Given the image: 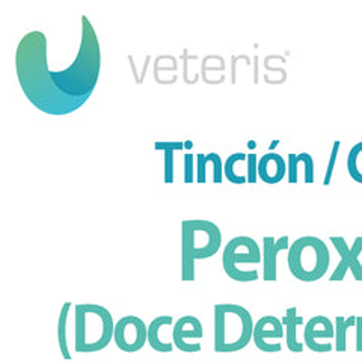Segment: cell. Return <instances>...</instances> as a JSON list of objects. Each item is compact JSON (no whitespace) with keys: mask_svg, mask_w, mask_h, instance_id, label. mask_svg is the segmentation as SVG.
<instances>
[{"mask_svg":"<svg viewBox=\"0 0 362 362\" xmlns=\"http://www.w3.org/2000/svg\"><path fill=\"white\" fill-rule=\"evenodd\" d=\"M16 71L23 94L33 107L53 117L81 109L93 95L101 71V49L97 32L82 16V38L73 64L53 71L47 62V37L32 30L23 37L16 52Z\"/></svg>","mask_w":362,"mask_h":362,"instance_id":"6da1fadb","label":"cell"},{"mask_svg":"<svg viewBox=\"0 0 362 362\" xmlns=\"http://www.w3.org/2000/svg\"><path fill=\"white\" fill-rule=\"evenodd\" d=\"M254 335V323L239 305L214 307V349L218 352H234L245 347Z\"/></svg>","mask_w":362,"mask_h":362,"instance_id":"7a4b0ae2","label":"cell"},{"mask_svg":"<svg viewBox=\"0 0 362 362\" xmlns=\"http://www.w3.org/2000/svg\"><path fill=\"white\" fill-rule=\"evenodd\" d=\"M222 242L221 230L209 221L183 222V276L195 278V259L209 258L218 252Z\"/></svg>","mask_w":362,"mask_h":362,"instance_id":"3957f363","label":"cell"},{"mask_svg":"<svg viewBox=\"0 0 362 362\" xmlns=\"http://www.w3.org/2000/svg\"><path fill=\"white\" fill-rule=\"evenodd\" d=\"M329 266V251L317 237H302L290 247L288 267L291 274L300 281L320 279Z\"/></svg>","mask_w":362,"mask_h":362,"instance_id":"277c9868","label":"cell"},{"mask_svg":"<svg viewBox=\"0 0 362 362\" xmlns=\"http://www.w3.org/2000/svg\"><path fill=\"white\" fill-rule=\"evenodd\" d=\"M76 314L77 347H103L110 339L113 331L110 314L95 305H78Z\"/></svg>","mask_w":362,"mask_h":362,"instance_id":"5b68a950","label":"cell"},{"mask_svg":"<svg viewBox=\"0 0 362 362\" xmlns=\"http://www.w3.org/2000/svg\"><path fill=\"white\" fill-rule=\"evenodd\" d=\"M262 254H259L258 245L255 240L249 237H235L228 245L225 246L223 251V269L226 275L235 281H255L252 276L243 274L240 264L242 263H259Z\"/></svg>","mask_w":362,"mask_h":362,"instance_id":"8992f818","label":"cell"},{"mask_svg":"<svg viewBox=\"0 0 362 362\" xmlns=\"http://www.w3.org/2000/svg\"><path fill=\"white\" fill-rule=\"evenodd\" d=\"M331 242L335 245L338 254L341 255V263L335 269L331 281H341L344 279L347 270L350 269L355 279L362 281V266L359 263V254L362 252V237H356V240L352 247H349L343 237H331Z\"/></svg>","mask_w":362,"mask_h":362,"instance_id":"52a82bcc","label":"cell"},{"mask_svg":"<svg viewBox=\"0 0 362 362\" xmlns=\"http://www.w3.org/2000/svg\"><path fill=\"white\" fill-rule=\"evenodd\" d=\"M145 326L139 319H136V317H126V319H122L115 327V338L118 346L127 350H134L141 347L145 341Z\"/></svg>","mask_w":362,"mask_h":362,"instance_id":"ba28073f","label":"cell"},{"mask_svg":"<svg viewBox=\"0 0 362 362\" xmlns=\"http://www.w3.org/2000/svg\"><path fill=\"white\" fill-rule=\"evenodd\" d=\"M284 335V331H282V325L276 319V317H263L257 322L254 326V339L257 346L264 350V352H276V349L269 343V339H275V338H282Z\"/></svg>","mask_w":362,"mask_h":362,"instance_id":"9c48e42d","label":"cell"},{"mask_svg":"<svg viewBox=\"0 0 362 362\" xmlns=\"http://www.w3.org/2000/svg\"><path fill=\"white\" fill-rule=\"evenodd\" d=\"M287 175V163L278 153H267L258 158V178L267 185H276Z\"/></svg>","mask_w":362,"mask_h":362,"instance_id":"30bf717a","label":"cell"},{"mask_svg":"<svg viewBox=\"0 0 362 362\" xmlns=\"http://www.w3.org/2000/svg\"><path fill=\"white\" fill-rule=\"evenodd\" d=\"M335 334L334 326L329 319H326L323 315H317L311 319L305 327V343L308 344L310 349L315 350V352H323V349L319 343V339H329Z\"/></svg>","mask_w":362,"mask_h":362,"instance_id":"8fae6325","label":"cell"},{"mask_svg":"<svg viewBox=\"0 0 362 362\" xmlns=\"http://www.w3.org/2000/svg\"><path fill=\"white\" fill-rule=\"evenodd\" d=\"M303 168L305 183H313L314 181V157L308 153L300 154H288L287 160V177L288 183L294 185L299 181V171Z\"/></svg>","mask_w":362,"mask_h":362,"instance_id":"7c38bea8","label":"cell"},{"mask_svg":"<svg viewBox=\"0 0 362 362\" xmlns=\"http://www.w3.org/2000/svg\"><path fill=\"white\" fill-rule=\"evenodd\" d=\"M207 168H211L214 183L221 185L223 178V163L218 153L197 154V183H206Z\"/></svg>","mask_w":362,"mask_h":362,"instance_id":"4fadbf2b","label":"cell"},{"mask_svg":"<svg viewBox=\"0 0 362 362\" xmlns=\"http://www.w3.org/2000/svg\"><path fill=\"white\" fill-rule=\"evenodd\" d=\"M264 279H276V255L282 249H288V237H281L275 240L274 237H264Z\"/></svg>","mask_w":362,"mask_h":362,"instance_id":"5bb4252c","label":"cell"},{"mask_svg":"<svg viewBox=\"0 0 362 362\" xmlns=\"http://www.w3.org/2000/svg\"><path fill=\"white\" fill-rule=\"evenodd\" d=\"M223 175L233 185L247 183V154L234 153L223 163Z\"/></svg>","mask_w":362,"mask_h":362,"instance_id":"9a60e30c","label":"cell"},{"mask_svg":"<svg viewBox=\"0 0 362 362\" xmlns=\"http://www.w3.org/2000/svg\"><path fill=\"white\" fill-rule=\"evenodd\" d=\"M202 335V327H201V323L198 322V319H195V317H185V319H181L175 329H174V337H175V341L180 347H183L185 350H189L187 349V338H201Z\"/></svg>","mask_w":362,"mask_h":362,"instance_id":"2e32d148","label":"cell"},{"mask_svg":"<svg viewBox=\"0 0 362 362\" xmlns=\"http://www.w3.org/2000/svg\"><path fill=\"white\" fill-rule=\"evenodd\" d=\"M185 148L183 142H156L154 150L163 151L165 160H163V169H165V183L171 185L174 183V153L181 151Z\"/></svg>","mask_w":362,"mask_h":362,"instance_id":"e0dca14e","label":"cell"},{"mask_svg":"<svg viewBox=\"0 0 362 362\" xmlns=\"http://www.w3.org/2000/svg\"><path fill=\"white\" fill-rule=\"evenodd\" d=\"M284 325L287 326V344L290 350H293V352H300L302 343L298 339V327L302 325V319L296 315V308L287 310Z\"/></svg>","mask_w":362,"mask_h":362,"instance_id":"ac0fdd59","label":"cell"},{"mask_svg":"<svg viewBox=\"0 0 362 362\" xmlns=\"http://www.w3.org/2000/svg\"><path fill=\"white\" fill-rule=\"evenodd\" d=\"M347 171L356 183L362 185V142L354 145L347 156Z\"/></svg>","mask_w":362,"mask_h":362,"instance_id":"d6986e66","label":"cell"},{"mask_svg":"<svg viewBox=\"0 0 362 362\" xmlns=\"http://www.w3.org/2000/svg\"><path fill=\"white\" fill-rule=\"evenodd\" d=\"M356 323V317H349V319H344V317H337V326H335V337H337V350L343 352L346 350V335L350 326H354Z\"/></svg>","mask_w":362,"mask_h":362,"instance_id":"ffe728a7","label":"cell"},{"mask_svg":"<svg viewBox=\"0 0 362 362\" xmlns=\"http://www.w3.org/2000/svg\"><path fill=\"white\" fill-rule=\"evenodd\" d=\"M339 145H341V142H339V141H335V142H334V145H332L331 157H329V162H327L326 174H325V181H323V185H325V186H329V185H331L332 174H334L335 163H337V157H338V151H339Z\"/></svg>","mask_w":362,"mask_h":362,"instance_id":"44dd1931","label":"cell"},{"mask_svg":"<svg viewBox=\"0 0 362 362\" xmlns=\"http://www.w3.org/2000/svg\"><path fill=\"white\" fill-rule=\"evenodd\" d=\"M197 180V160L194 162V154L187 153L185 156V183H194Z\"/></svg>","mask_w":362,"mask_h":362,"instance_id":"7402d4cb","label":"cell"},{"mask_svg":"<svg viewBox=\"0 0 362 362\" xmlns=\"http://www.w3.org/2000/svg\"><path fill=\"white\" fill-rule=\"evenodd\" d=\"M258 180V156L247 154V183H257Z\"/></svg>","mask_w":362,"mask_h":362,"instance_id":"603a6c76","label":"cell"},{"mask_svg":"<svg viewBox=\"0 0 362 362\" xmlns=\"http://www.w3.org/2000/svg\"><path fill=\"white\" fill-rule=\"evenodd\" d=\"M356 349L362 352V317H356Z\"/></svg>","mask_w":362,"mask_h":362,"instance_id":"cb8c5ba5","label":"cell"},{"mask_svg":"<svg viewBox=\"0 0 362 362\" xmlns=\"http://www.w3.org/2000/svg\"><path fill=\"white\" fill-rule=\"evenodd\" d=\"M247 146H249V148H251V150H255L257 144H255V141H249V142H247Z\"/></svg>","mask_w":362,"mask_h":362,"instance_id":"d4e9b609","label":"cell"},{"mask_svg":"<svg viewBox=\"0 0 362 362\" xmlns=\"http://www.w3.org/2000/svg\"><path fill=\"white\" fill-rule=\"evenodd\" d=\"M192 146H194V144H192V141H186L185 142V148H187V150H190Z\"/></svg>","mask_w":362,"mask_h":362,"instance_id":"484cf974","label":"cell"},{"mask_svg":"<svg viewBox=\"0 0 362 362\" xmlns=\"http://www.w3.org/2000/svg\"><path fill=\"white\" fill-rule=\"evenodd\" d=\"M278 144H279V141H274V142H272V145H270V150H274Z\"/></svg>","mask_w":362,"mask_h":362,"instance_id":"4316f807","label":"cell"}]
</instances>
